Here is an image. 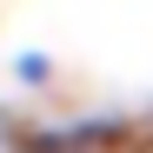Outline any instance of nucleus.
<instances>
[{
	"mask_svg": "<svg viewBox=\"0 0 153 153\" xmlns=\"http://www.w3.org/2000/svg\"><path fill=\"white\" fill-rule=\"evenodd\" d=\"M60 153H113V140H73V146H60Z\"/></svg>",
	"mask_w": 153,
	"mask_h": 153,
	"instance_id": "1",
	"label": "nucleus"
}]
</instances>
